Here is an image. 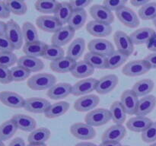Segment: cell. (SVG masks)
<instances>
[{"instance_id":"obj_1","label":"cell","mask_w":156,"mask_h":146,"mask_svg":"<svg viewBox=\"0 0 156 146\" xmlns=\"http://www.w3.org/2000/svg\"><path fill=\"white\" fill-rule=\"evenodd\" d=\"M56 83V78L49 73H38L27 80V85L34 91L48 90Z\"/></svg>"},{"instance_id":"obj_2","label":"cell","mask_w":156,"mask_h":146,"mask_svg":"<svg viewBox=\"0 0 156 146\" xmlns=\"http://www.w3.org/2000/svg\"><path fill=\"white\" fill-rule=\"evenodd\" d=\"M111 120V116L110 110L105 108L92 109L89 111L85 117V123L93 127H98L107 124Z\"/></svg>"},{"instance_id":"obj_3","label":"cell","mask_w":156,"mask_h":146,"mask_svg":"<svg viewBox=\"0 0 156 146\" xmlns=\"http://www.w3.org/2000/svg\"><path fill=\"white\" fill-rule=\"evenodd\" d=\"M5 36L13 46L15 50H19L23 45L22 30L18 23L11 19L6 23Z\"/></svg>"},{"instance_id":"obj_4","label":"cell","mask_w":156,"mask_h":146,"mask_svg":"<svg viewBox=\"0 0 156 146\" xmlns=\"http://www.w3.org/2000/svg\"><path fill=\"white\" fill-rule=\"evenodd\" d=\"M150 69V65L145 59H137L127 62L123 66L122 72L128 77H136L146 74Z\"/></svg>"},{"instance_id":"obj_5","label":"cell","mask_w":156,"mask_h":146,"mask_svg":"<svg viewBox=\"0 0 156 146\" xmlns=\"http://www.w3.org/2000/svg\"><path fill=\"white\" fill-rule=\"evenodd\" d=\"M117 19L126 27L136 28L140 24V18L133 10L127 6H123L115 12Z\"/></svg>"},{"instance_id":"obj_6","label":"cell","mask_w":156,"mask_h":146,"mask_svg":"<svg viewBox=\"0 0 156 146\" xmlns=\"http://www.w3.org/2000/svg\"><path fill=\"white\" fill-rule=\"evenodd\" d=\"M88 49L89 52L105 56H110L115 51L112 43L103 38L91 40L88 44Z\"/></svg>"},{"instance_id":"obj_7","label":"cell","mask_w":156,"mask_h":146,"mask_svg":"<svg viewBox=\"0 0 156 146\" xmlns=\"http://www.w3.org/2000/svg\"><path fill=\"white\" fill-rule=\"evenodd\" d=\"M89 13L94 21L111 24L114 21V15L104 5H93L89 9Z\"/></svg>"},{"instance_id":"obj_8","label":"cell","mask_w":156,"mask_h":146,"mask_svg":"<svg viewBox=\"0 0 156 146\" xmlns=\"http://www.w3.org/2000/svg\"><path fill=\"white\" fill-rule=\"evenodd\" d=\"M114 41L117 50L127 56H130L134 51V44L133 43L129 35L122 30H117L114 35Z\"/></svg>"},{"instance_id":"obj_9","label":"cell","mask_w":156,"mask_h":146,"mask_svg":"<svg viewBox=\"0 0 156 146\" xmlns=\"http://www.w3.org/2000/svg\"><path fill=\"white\" fill-rule=\"evenodd\" d=\"M70 132L80 140H90L95 137L96 131L93 126L83 123H74L70 127Z\"/></svg>"},{"instance_id":"obj_10","label":"cell","mask_w":156,"mask_h":146,"mask_svg":"<svg viewBox=\"0 0 156 146\" xmlns=\"http://www.w3.org/2000/svg\"><path fill=\"white\" fill-rule=\"evenodd\" d=\"M97 83L98 80L94 78H87L82 79L76 82L74 85H73L71 94L76 97L86 95L95 91Z\"/></svg>"},{"instance_id":"obj_11","label":"cell","mask_w":156,"mask_h":146,"mask_svg":"<svg viewBox=\"0 0 156 146\" xmlns=\"http://www.w3.org/2000/svg\"><path fill=\"white\" fill-rule=\"evenodd\" d=\"M76 30L69 25L63 26L59 30L53 33L51 38V43L53 45L58 47H63L73 40L74 37Z\"/></svg>"},{"instance_id":"obj_12","label":"cell","mask_w":156,"mask_h":146,"mask_svg":"<svg viewBox=\"0 0 156 146\" xmlns=\"http://www.w3.org/2000/svg\"><path fill=\"white\" fill-rule=\"evenodd\" d=\"M36 24L38 28L47 33H56L62 27L54 16L51 15H41L36 20Z\"/></svg>"},{"instance_id":"obj_13","label":"cell","mask_w":156,"mask_h":146,"mask_svg":"<svg viewBox=\"0 0 156 146\" xmlns=\"http://www.w3.org/2000/svg\"><path fill=\"white\" fill-rule=\"evenodd\" d=\"M100 99L95 94H88L79 97L75 101L74 108L78 112H88L98 105Z\"/></svg>"},{"instance_id":"obj_14","label":"cell","mask_w":156,"mask_h":146,"mask_svg":"<svg viewBox=\"0 0 156 146\" xmlns=\"http://www.w3.org/2000/svg\"><path fill=\"white\" fill-rule=\"evenodd\" d=\"M120 102L123 109L128 115H134L139 103V97L133 90L128 89L123 91L120 97Z\"/></svg>"},{"instance_id":"obj_15","label":"cell","mask_w":156,"mask_h":146,"mask_svg":"<svg viewBox=\"0 0 156 146\" xmlns=\"http://www.w3.org/2000/svg\"><path fill=\"white\" fill-rule=\"evenodd\" d=\"M50 103L47 100L41 97H30L25 100L24 108L32 113H44L50 107Z\"/></svg>"},{"instance_id":"obj_16","label":"cell","mask_w":156,"mask_h":146,"mask_svg":"<svg viewBox=\"0 0 156 146\" xmlns=\"http://www.w3.org/2000/svg\"><path fill=\"white\" fill-rule=\"evenodd\" d=\"M156 35L155 30L150 27H142L130 33L129 36L134 45L148 44Z\"/></svg>"},{"instance_id":"obj_17","label":"cell","mask_w":156,"mask_h":146,"mask_svg":"<svg viewBox=\"0 0 156 146\" xmlns=\"http://www.w3.org/2000/svg\"><path fill=\"white\" fill-rule=\"evenodd\" d=\"M119 79L116 75L111 74L105 75L98 80L95 91L99 94H107L111 92L117 87Z\"/></svg>"},{"instance_id":"obj_18","label":"cell","mask_w":156,"mask_h":146,"mask_svg":"<svg viewBox=\"0 0 156 146\" xmlns=\"http://www.w3.org/2000/svg\"><path fill=\"white\" fill-rule=\"evenodd\" d=\"M86 30L89 34L97 37L108 36L112 33V27L111 24L91 21L86 24Z\"/></svg>"},{"instance_id":"obj_19","label":"cell","mask_w":156,"mask_h":146,"mask_svg":"<svg viewBox=\"0 0 156 146\" xmlns=\"http://www.w3.org/2000/svg\"><path fill=\"white\" fill-rule=\"evenodd\" d=\"M126 134V129L123 125L115 124L105 131L101 137L102 141L120 142Z\"/></svg>"},{"instance_id":"obj_20","label":"cell","mask_w":156,"mask_h":146,"mask_svg":"<svg viewBox=\"0 0 156 146\" xmlns=\"http://www.w3.org/2000/svg\"><path fill=\"white\" fill-rule=\"evenodd\" d=\"M0 101L5 106L12 108H22L25 103L24 97L17 93L8 91L0 92Z\"/></svg>"},{"instance_id":"obj_21","label":"cell","mask_w":156,"mask_h":146,"mask_svg":"<svg viewBox=\"0 0 156 146\" xmlns=\"http://www.w3.org/2000/svg\"><path fill=\"white\" fill-rule=\"evenodd\" d=\"M72 87L69 83H58L55 84L47 92V96L52 100H57L68 97L72 92Z\"/></svg>"},{"instance_id":"obj_22","label":"cell","mask_w":156,"mask_h":146,"mask_svg":"<svg viewBox=\"0 0 156 146\" xmlns=\"http://www.w3.org/2000/svg\"><path fill=\"white\" fill-rule=\"evenodd\" d=\"M18 66L25 68L30 72H37L44 68V63L41 59L28 56H23L18 59Z\"/></svg>"},{"instance_id":"obj_23","label":"cell","mask_w":156,"mask_h":146,"mask_svg":"<svg viewBox=\"0 0 156 146\" xmlns=\"http://www.w3.org/2000/svg\"><path fill=\"white\" fill-rule=\"evenodd\" d=\"M12 120L15 122L18 129L21 131L31 132L36 129V120L30 116L24 114H15L12 116Z\"/></svg>"},{"instance_id":"obj_24","label":"cell","mask_w":156,"mask_h":146,"mask_svg":"<svg viewBox=\"0 0 156 146\" xmlns=\"http://www.w3.org/2000/svg\"><path fill=\"white\" fill-rule=\"evenodd\" d=\"M156 106V97L154 95H146L139 100L135 115L146 116L150 113Z\"/></svg>"},{"instance_id":"obj_25","label":"cell","mask_w":156,"mask_h":146,"mask_svg":"<svg viewBox=\"0 0 156 146\" xmlns=\"http://www.w3.org/2000/svg\"><path fill=\"white\" fill-rule=\"evenodd\" d=\"M152 123V121L146 116L132 117L126 122V127L134 132H143Z\"/></svg>"},{"instance_id":"obj_26","label":"cell","mask_w":156,"mask_h":146,"mask_svg":"<svg viewBox=\"0 0 156 146\" xmlns=\"http://www.w3.org/2000/svg\"><path fill=\"white\" fill-rule=\"evenodd\" d=\"M85 50V40L82 37L75 39L67 49L66 56L77 62L83 55Z\"/></svg>"},{"instance_id":"obj_27","label":"cell","mask_w":156,"mask_h":146,"mask_svg":"<svg viewBox=\"0 0 156 146\" xmlns=\"http://www.w3.org/2000/svg\"><path fill=\"white\" fill-rule=\"evenodd\" d=\"M76 62L67 56H63L61 59L53 61L50 62V67L51 70L54 72L57 73H66L71 72L74 68Z\"/></svg>"},{"instance_id":"obj_28","label":"cell","mask_w":156,"mask_h":146,"mask_svg":"<svg viewBox=\"0 0 156 146\" xmlns=\"http://www.w3.org/2000/svg\"><path fill=\"white\" fill-rule=\"evenodd\" d=\"M94 72V68L86 61L82 60L76 62L74 68L71 71V74L76 78H86Z\"/></svg>"},{"instance_id":"obj_29","label":"cell","mask_w":156,"mask_h":146,"mask_svg":"<svg viewBox=\"0 0 156 146\" xmlns=\"http://www.w3.org/2000/svg\"><path fill=\"white\" fill-rule=\"evenodd\" d=\"M47 44L42 41H36L33 43H25L23 47V53L25 56L32 57H41L43 56Z\"/></svg>"},{"instance_id":"obj_30","label":"cell","mask_w":156,"mask_h":146,"mask_svg":"<svg viewBox=\"0 0 156 146\" xmlns=\"http://www.w3.org/2000/svg\"><path fill=\"white\" fill-rule=\"evenodd\" d=\"M86 20L87 12H85V9L73 10L67 24L73 29H74L75 30H77L82 28L85 25Z\"/></svg>"},{"instance_id":"obj_31","label":"cell","mask_w":156,"mask_h":146,"mask_svg":"<svg viewBox=\"0 0 156 146\" xmlns=\"http://www.w3.org/2000/svg\"><path fill=\"white\" fill-rule=\"evenodd\" d=\"M155 87V83L152 79L144 78L138 81L133 87V91H134L138 97H143L149 95L152 92Z\"/></svg>"},{"instance_id":"obj_32","label":"cell","mask_w":156,"mask_h":146,"mask_svg":"<svg viewBox=\"0 0 156 146\" xmlns=\"http://www.w3.org/2000/svg\"><path fill=\"white\" fill-rule=\"evenodd\" d=\"M69 103L66 101H60L51 104L44 114L47 118L54 119L62 116L69 109Z\"/></svg>"},{"instance_id":"obj_33","label":"cell","mask_w":156,"mask_h":146,"mask_svg":"<svg viewBox=\"0 0 156 146\" xmlns=\"http://www.w3.org/2000/svg\"><path fill=\"white\" fill-rule=\"evenodd\" d=\"M111 120L115 124L123 125L126 119V113L123 109L120 101H115L111 104L110 108Z\"/></svg>"},{"instance_id":"obj_34","label":"cell","mask_w":156,"mask_h":146,"mask_svg":"<svg viewBox=\"0 0 156 146\" xmlns=\"http://www.w3.org/2000/svg\"><path fill=\"white\" fill-rule=\"evenodd\" d=\"M50 131L45 127L35 129L29 134L27 141L29 143L44 144L50 138Z\"/></svg>"},{"instance_id":"obj_35","label":"cell","mask_w":156,"mask_h":146,"mask_svg":"<svg viewBox=\"0 0 156 146\" xmlns=\"http://www.w3.org/2000/svg\"><path fill=\"white\" fill-rule=\"evenodd\" d=\"M73 9H72L69 2H62L59 3L57 9L54 13V17L59 21L61 24H66L68 23L69 19L72 15Z\"/></svg>"},{"instance_id":"obj_36","label":"cell","mask_w":156,"mask_h":146,"mask_svg":"<svg viewBox=\"0 0 156 146\" xmlns=\"http://www.w3.org/2000/svg\"><path fill=\"white\" fill-rule=\"evenodd\" d=\"M129 56L115 50L112 54L107 56V68L108 69H115L119 68L126 62Z\"/></svg>"},{"instance_id":"obj_37","label":"cell","mask_w":156,"mask_h":146,"mask_svg":"<svg viewBox=\"0 0 156 146\" xmlns=\"http://www.w3.org/2000/svg\"><path fill=\"white\" fill-rule=\"evenodd\" d=\"M84 60L86 61L94 68H98V69L107 68V56L88 52L85 55Z\"/></svg>"},{"instance_id":"obj_38","label":"cell","mask_w":156,"mask_h":146,"mask_svg":"<svg viewBox=\"0 0 156 146\" xmlns=\"http://www.w3.org/2000/svg\"><path fill=\"white\" fill-rule=\"evenodd\" d=\"M59 2L56 0H37L34 6L37 11L44 14L55 13Z\"/></svg>"},{"instance_id":"obj_39","label":"cell","mask_w":156,"mask_h":146,"mask_svg":"<svg viewBox=\"0 0 156 146\" xmlns=\"http://www.w3.org/2000/svg\"><path fill=\"white\" fill-rule=\"evenodd\" d=\"M17 130L18 128L12 119L6 120L0 125V140L3 141L10 139Z\"/></svg>"},{"instance_id":"obj_40","label":"cell","mask_w":156,"mask_h":146,"mask_svg":"<svg viewBox=\"0 0 156 146\" xmlns=\"http://www.w3.org/2000/svg\"><path fill=\"white\" fill-rule=\"evenodd\" d=\"M23 38L25 43H33L39 40L37 30L36 27L29 21H25L22 25Z\"/></svg>"},{"instance_id":"obj_41","label":"cell","mask_w":156,"mask_h":146,"mask_svg":"<svg viewBox=\"0 0 156 146\" xmlns=\"http://www.w3.org/2000/svg\"><path fill=\"white\" fill-rule=\"evenodd\" d=\"M64 55H65V52L62 47L51 44V45H47L42 57L53 62V61L61 59L63 57Z\"/></svg>"},{"instance_id":"obj_42","label":"cell","mask_w":156,"mask_h":146,"mask_svg":"<svg viewBox=\"0 0 156 146\" xmlns=\"http://www.w3.org/2000/svg\"><path fill=\"white\" fill-rule=\"evenodd\" d=\"M6 6L10 13L16 15H25L27 11V6L21 0H5Z\"/></svg>"},{"instance_id":"obj_43","label":"cell","mask_w":156,"mask_h":146,"mask_svg":"<svg viewBox=\"0 0 156 146\" xmlns=\"http://www.w3.org/2000/svg\"><path fill=\"white\" fill-rule=\"evenodd\" d=\"M139 18L144 21L152 20L156 18V2H149L139 9Z\"/></svg>"},{"instance_id":"obj_44","label":"cell","mask_w":156,"mask_h":146,"mask_svg":"<svg viewBox=\"0 0 156 146\" xmlns=\"http://www.w3.org/2000/svg\"><path fill=\"white\" fill-rule=\"evenodd\" d=\"M12 82H23L30 77V72L21 66L12 67L10 69Z\"/></svg>"},{"instance_id":"obj_45","label":"cell","mask_w":156,"mask_h":146,"mask_svg":"<svg viewBox=\"0 0 156 146\" xmlns=\"http://www.w3.org/2000/svg\"><path fill=\"white\" fill-rule=\"evenodd\" d=\"M18 62V58L13 52H0V65L4 67L13 66Z\"/></svg>"},{"instance_id":"obj_46","label":"cell","mask_w":156,"mask_h":146,"mask_svg":"<svg viewBox=\"0 0 156 146\" xmlns=\"http://www.w3.org/2000/svg\"><path fill=\"white\" fill-rule=\"evenodd\" d=\"M142 139L146 143H152L156 141V122L153 123L142 132Z\"/></svg>"},{"instance_id":"obj_47","label":"cell","mask_w":156,"mask_h":146,"mask_svg":"<svg viewBox=\"0 0 156 146\" xmlns=\"http://www.w3.org/2000/svg\"><path fill=\"white\" fill-rule=\"evenodd\" d=\"M128 0H104L103 5L112 12H116L125 6Z\"/></svg>"},{"instance_id":"obj_48","label":"cell","mask_w":156,"mask_h":146,"mask_svg":"<svg viewBox=\"0 0 156 146\" xmlns=\"http://www.w3.org/2000/svg\"><path fill=\"white\" fill-rule=\"evenodd\" d=\"M12 82L11 78L10 69L7 67L0 65V83L3 85H8Z\"/></svg>"},{"instance_id":"obj_49","label":"cell","mask_w":156,"mask_h":146,"mask_svg":"<svg viewBox=\"0 0 156 146\" xmlns=\"http://www.w3.org/2000/svg\"><path fill=\"white\" fill-rule=\"evenodd\" d=\"M15 50L5 34L0 35V52H13Z\"/></svg>"},{"instance_id":"obj_50","label":"cell","mask_w":156,"mask_h":146,"mask_svg":"<svg viewBox=\"0 0 156 146\" xmlns=\"http://www.w3.org/2000/svg\"><path fill=\"white\" fill-rule=\"evenodd\" d=\"M92 2L93 0H69V2L73 10H77V9H85Z\"/></svg>"},{"instance_id":"obj_51","label":"cell","mask_w":156,"mask_h":146,"mask_svg":"<svg viewBox=\"0 0 156 146\" xmlns=\"http://www.w3.org/2000/svg\"><path fill=\"white\" fill-rule=\"evenodd\" d=\"M10 12L8 9L5 2L0 0V18H9L10 17Z\"/></svg>"},{"instance_id":"obj_52","label":"cell","mask_w":156,"mask_h":146,"mask_svg":"<svg viewBox=\"0 0 156 146\" xmlns=\"http://www.w3.org/2000/svg\"><path fill=\"white\" fill-rule=\"evenodd\" d=\"M144 59L149 63L151 68H156V53L149 54Z\"/></svg>"},{"instance_id":"obj_53","label":"cell","mask_w":156,"mask_h":146,"mask_svg":"<svg viewBox=\"0 0 156 146\" xmlns=\"http://www.w3.org/2000/svg\"><path fill=\"white\" fill-rule=\"evenodd\" d=\"M9 146H26V144L23 138L17 137L11 141Z\"/></svg>"},{"instance_id":"obj_54","label":"cell","mask_w":156,"mask_h":146,"mask_svg":"<svg viewBox=\"0 0 156 146\" xmlns=\"http://www.w3.org/2000/svg\"><path fill=\"white\" fill-rule=\"evenodd\" d=\"M151 0H130V3L134 7H142L147 3L150 2Z\"/></svg>"},{"instance_id":"obj_55","label":"cell","mask_w":156,"mask_h":146,"mask_svg":"<svg viewBox=\"0 0 156 146\" xmlns=\"http://www.w3.org/2000/svg\"><path fill=\"white\" fill-rule=\"evenodd\" d=\"M148 49L151 51L156 53V35L152 38V40L148 43Z\"/></svg>"},{"instance_id":"obj_56","label":"cell","mask_w":156,"mask_h":146,"mask_svg":"<svg viewBox=\"0 0 156 146\" xmlns=\"http://www.w3.org/2000/svg\"><path fill=\"white\" fill-rule=\"evenodd\" d=\"M98 146H122L120 142H112V141H102Z\"/></svg>"},{"instance_id":"obj_57","label":"cell","mask_w":156,"mask_h":146,"mask_svg":"<svg viewBox=\"0 0 156 146\" xmlns=\"http://www.w3.org/2000/svg\"><path fill=\"white\" fill-rule=\"evenodd\" d=\"M5 28H6V23L0 21V35L5 34Z\"/></svg>"},{"instance_id":"obj_58","label":"cell","mask_w":156,"mask_h":146,"mask_svg":"<svg viewBox=\"0 0 156 146\" xmlns=\"http://www.w3.org/2000/svg\"><path fill=\"white\" fill-rule=\"evenodd\" d=\"M75 146H98L97 144L91 142H87V141H82V142L77 143Z\"/></svg>"},{"instance_id":"obj_59","label":"cell","mask_w":156,"mask_h":146,"mask_svg":"<svg viewBox=\"0 0 156 146\" xmlns=\"http://www.w3.org/2000/svg\"><path fill=\"white\" fill-rule=\"evenodd\" d=\"M26 146H47L46 145L45 143H44V144H35V143H29Z\"/></svg>"},{"instance_id":"obj_60","label":"cell","mask_w":156,"mask_h":146,"mask_svg":"<svg viewBox=\"0 0 156 146\" xmlns=\"http://www.w3.org/2000/svg\"><path fill=\"white\" fill-rule=\"evenodd\" d=\"M152 22H153V24H154V26H155V28H156V18H155V19L153 20V21H152Z\"/></svg>"},{"instance_id":"obj_61","label":"cell","mask_w":156,"mask_h":146,"mask_svg":"<svg viewBox=\"0 0 156 146\" xmlns=\"http://www.w3.org/2000/svg\"><path fill=\"white\" fill-rule=\"evenodd\" d=\"M0 146H5V144L3 143L2 141H1V140H0Z\"/></svg>"},{"instance_id":"obj_62","label":"cell","mask_w":156,"mask_h":146,"mask_svg":"<svg viewBox=\"0 0 156 146\" xmlns=\"http://www.w3.org/2000/svg\"><path fill=\"white\" fill-rule=\"evenodd\" d=\"M149 146H156V142L153 143V144H150V145H149Z\"/></svg>"},{"instance_id":"obj_63","label":"cell","mask_w":156,"mask_h":146,"mask_svg":"<svg viewBox=\"0 0 156 146\" xmlns=\"http://www.w3.org/2000/svg\"><path fill=\"white\" fill-rule=\"evenodd\" d=\"M122 146H123V145H122ZM123 146H129V145H123Z\"/></svg>"},{"instance_id":"obj_64","label":"cell","mask_w":156,"mask_h":146,"mask_svg":"<svg viewBox=\"0 0 156 146\" xmlns=\"http://www.w3.org/2000/svg\"><path fill=\"white\" fill-rule=\"evenodd\" d=\"M21 1H24H24H25V0H21Z\"/></svg>"}]
</instances>
